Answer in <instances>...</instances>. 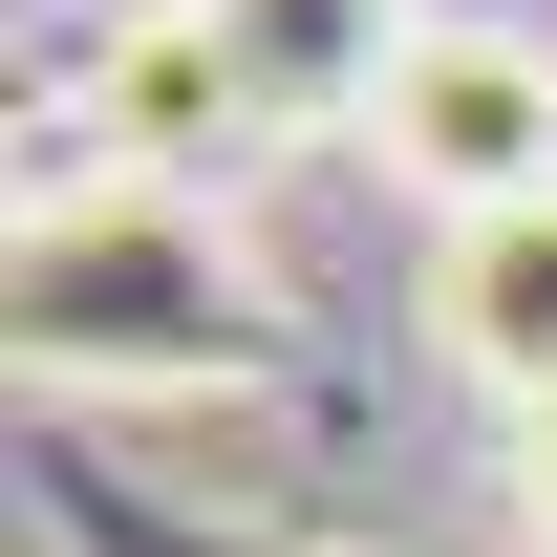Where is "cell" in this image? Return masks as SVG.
Here are the masks:
<instances>
[{"label": "cell", "mask_w": 557, "mask_h": 557, "mask_svg": "<svg viewBox=\"0 0 557 557\" xmlns=\"http://www.w3.org/2000/svg\"><path fill=\"white\" fill-rule=\"evenodd\" d=\"M364 172L450 236V214H515V194H557V44L536 22H472V0H429V44L386 65V108H364Z\"/></svg>", "instance_id": "cell-2"}, {"label": "cell", "mask_w": 557, "mask_h": 557, "mask_svg": "<svg viewBox=\"0 0 557 557\" xmlns=\"http://www.w3.org/2000/svg\"><path fill=\"white\" fill-rule=\"evenodd\" d=\"M493 493H515V557H557V408L493 429Z\"/></svg>", "instance_id": "cell-6"}, {"label": "cell", "mask_w": 557, "mask_h": 557, "mask_svg": "<svg viewBox=\"0 0 557 557\" xmlns=\"http://www.w3.org/2000/svg\"><path fill=\"white\" fill-rule=\"evenodd\" d=\"M0 300H22V386L44 408H214V386L278 364V278H258V236L194 172H65V194H22Z\"/></svg>", "instance_id": "cell-1"}, {"label": "cell", "mask_w": 557, "mask_h": 557, "mask_svg": "<svg viewBox=\"0 0 557 557\" xmlns=\"http://www.w3.org/2000/svg\"><path fill=\"white\" fill-rule=\"evenodd\" d=\"M214 150H258L236 44H214L194 0H129V22L86 44V172H214Z\"/></svg>", "instance_id": "cell-4"}, {"label": "cell", "mask_w": 557, "mask_h": 557, "mask_svg": "<svg viewBox=\"0 0 557 557\" xmlns=\"http://www.w3.org/2000/svg\"><path fill=\"white\" fill-rule=\"evenodd\" d=\"M429 364H450L493 429H515V408H557V194L450 214V236H429Z\"/></svg>", "instance_id": "cell-3"}, {"label": "cell", "mask_w": 557, "mask_h": 557, "mask_svg": "<svg viewBox=\"0 0 557 557\" xmlns=\"http://www.w3.org/2000/svg\"><path fill=\"white\" fill-rule=\"evenodd\" d=\"M194 22L236 44L258 129H364V108H386V65L429 44V0H194Z\"/></svg>", "instance_id": "cell-5"}]
</instances>
